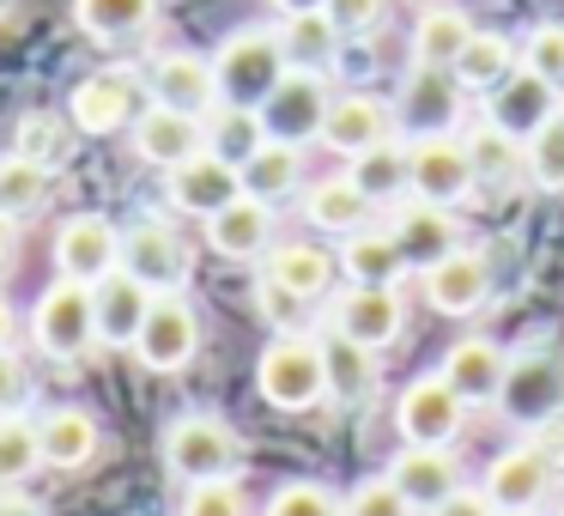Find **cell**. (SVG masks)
<instances>
[{
  "label": "cell",
  "mask_w": 564,
  "mask_h": 516,
  "mask_svg": "<svg viewBox=\"0 0 564 516\" xmlns=\"http://www.w3.org/2000/svg\"><path fill=\"white\" fill-rule=\"evenodd\" d=\"M207 244L219 249L225 261L268 256V244H273V207H268V201H256V195H237L231 207H219L207 219Z\"/></svg>",
  "instance_id": "603a6c76"
},
{
  "label": "cell",
  "mask_w": 564,
  "mask_h": 516,
  "mask_svg": "<svg viewBox=\"0 0 564 516\" xmlns=\"http://www.w3.org/2000/svg\"><path fill=\"white\" fill-rule=\"evenodd\" d=\"M122 268L134 273L140 286H152V292H176L183 273H188V249H183V237H176L171 225L140 219V225L122 232Z\"/></svg>",
  "instance_id": "7c38bea8"
},
{
  "label": "cell",
  "mask_w": 564,
  "mask_h": 516,
  "mask_svg": "<svg viewBox=\"0 0 564 516\" xmlns=\"http://www.w3.org/2000/svg\"><path fill=\"white\" fill-rule=\"evenodd\" d=\"M425 516H498V504L486 498V486H462V492H449V498L437 504V510H425Z\"/></svg>",
  "instance_id": "f907efd6"
},
{
  "label": "cell",
  "mask_w": 564,
  "mask_h": 516,
  "mask_svg": "<svg viewBox=\"0 0 564 516\" xmlns=\"http://www.w3.org/2000/svg\"><path fill=\"white\" fill-rule=\"evenodd\" d=\"M280 50L297 74H328L334 50H340V25L328 13H292L280 31Z\"/></svg>",
  "instance_id": "d6a6232c"
},
{
  "label": "cell",
  "mask_w": 564,
  "mask_h": 516,
  "mask_svg": "<svg viewBox=\"0 0 564 516\" xmlns=\"http://www.w3.org/2000/svg\"><path fill=\"white\" fill-rule=\"evenodd\" d=\"M13 152H25V159H37V164H55V159H62V122L43 116V110H31L25 122H19Z\"/></svg>",
  "instance_id": "7dc6e473"
},
{
  "label": "cell",
  "mask_w": 564,
  "mask_h": 516,
  "mask_svg": "<svg viewBox=\"0 0 564 516\" xmlns=\"http://www.w3.org/2000/svg\"><path fill=\"white\" fill-rule=\"evenodd\" d=\"M37 450H43V467L79 474L98 455V419L79 413V407H55V413L37 419Z\"/></svg>",
  "instance_id": "4316f807"
},
{
  "label": "cell",
  "mask_w": 564,
  "mask_h": 516,
  "mask_svg": "<svg viewBox=\"0 0 564 516\" xmlns=\"http://www.w3.org/2000/svg\"><path fill=\"white\" fill-rule=\"evenodd\" d=\"M176 516H249V498L237 480H200V486H188Z\"/></svg>",
  "instance_id": "7bdbcfd3"
},
{
  "label": "cell",
  "mask_w": 564,
  "mask_h": 516,
  "mask_svg": "<svg viewBox=\"0 0 564 516\" xmlns=\"http://www.w3.org/2000/svg\"><path fill=\"white\" fill-rule=\"evenodd\" d=\"M322 13H328L340 31H370L382 19V0H328Z\"/></svg>",
  "instance_id": "681fc988"
},
{
  "label": "cell",
  "mask_w": 564,
  "mask_h": 516,
  "mask_svg": "<svg viewBox=\"0 0 564 516\" xmlns=\"http://www.w3.org/2000/svg\"><path fill=\"white\" fill-rule=\"evenodd\" d=\"M91 298H98V341L104 346H134L140 341V329H147V316H152V286H140L128 268H116L110 280H98L91 286Z\"/></svg>",
  "instance_id": "ffe728a7"
},
{
  "label": "cell",
  "mask_w": 564,
  "mask_h": 516,
  "mask_svg": "<svg viewBox=\"0 0 564 516\" xmlns=\"http://www.w3.org/2000/svg\"><path fill=\"white\" fill-rule=\"evenodd\" d=\"M55 268H62V280H79V286L110 280L122 268V232L104 213H74L55 232Z\"/></svg>",
  "instance_id": "ba28073f"
},
{
  "label": "cell",
  "mask_w": 564,
  "mask_h": 516,
  "mask_svg": "<svg viewBox=\"0 0 564 516\" xmlns=\"http://www.w3.org/2000/svg\"><path fill=\"white\" fill-rule=\"evenodd\" d=\"M256 389L268 407L280 413H310L328 395V377H322V341H304V334H273L256 358Z\"/></svg>",
  "instance_id": "6da1fadb"
},
{
  "label": "cell",
  "mask_w": 564,
  "mask_h": 516,
  "mask_svg": "<svg viewBox=\"0 0 564 516\" xmlns=\"http://www.w3.org/2000/svg\"><path fill=\"white\" fill-rule=\"evenodd\" d=\"M491 292V261L479 249H449L437 268H425V298L443 316H474Z\"/></svg>",
  "instance_id": "d6986e66"
},
{
  "label": "cell",
  "mask_w": 564,
  "mask_h": 516,
  "mask_svg": "<svg viewBox=\"0 0 564 516\" xmlns=\"http://www.w3.org/2000/svg\"><path fill=\"white\" fill-rule=\"evenodd\" d=\"M322 140H328L334 152H346V159H358V152L394 140V104L370 98V92H346V98H334L328 116H322Z\"/></svg>",
  "instance_id": "9a60e30c"
},
{
  "label": "cell",
  "mask_w": 564,
  "mask_h": 516,
  "mask_svg": "<svg viewBox=\"0 0 564 516\" xmlns=\"http://www.w3.org/2000/svg\"><path fill=\"white\" fill-rule=\"evenodd\" d=\"M43 195H50V164L25 159V152H7L0 159V213L25 219V213L43 207Z\"/></svg>",
  "instance_id": "74e56055"
},
{
  "label": "cell",
  "mask_w": 564,
  "mask_h": 516,
  "mask_svg": "<svg viewBox=\"0 0 564 516\" xmlns=\"http://www.w3.org/2000/svg\"><path fill=\"white\" fill-rule=\"evenodd\" d=\"M498 516H540V510H498Z\"/></svg>",
  "instance_id": "680465c9"
},
{
  "label": "cell",
  "mask_w": 564,
  "mask_h": 516,
  "mask_svg": "<svg viewBox=\"0 0 564 516\" xmlns=\"http://www.w3.org/2000/svg\"><path fill=\"white\" fill-rule=\"evenodd\" d=\"M401 322H406V310H401V292H394V286H352V292H340V304H334V329L352 334L370 353L401 341Z\"/></svg>",
  "instance_id": "2e32d148"
},
{
  "label": "cell",
  "mask_w": 564,
  "mask_h": 516,
  "mask_svg": "<svg viewBox=\"0 0 564 516\" xmlns=\"http://www.w3.org/2000/svg\"><path fill=\"white\" fill-rule=\"evenodd\" d=\"M498 401H503V413L522 419V426H546V419H558L564 413V358L558 353L516 358Z\"/></svg>",
  "instance_id": "8fae6325"
},
{
  "label": "cell",
  "mask_w": 564,
  "mask_h": 516,
  "mask_svg": "<svg viewBox=\"0 0 564 516\" xmlns=\"http://www.w3.org/2000/svg\"><path fill=\"white\" fill-rule=\"evenodd\" d=\"M213 74H219V98L225 104L261 110V98L292 74V62H285V50H280L273 31H237V37H225V50L213 55Z\"/></svg>",
  "instance_id": "7a4b0ae2"
},
{
  "label": "cell",
  "mask_w": 564,
  "mask_h": 516,
  "mask_svg": "<svg viewBox=\"0 0 564 516\" xmlns=\"http://www.w3.org/2000/svg\"><path fill=\"white\" fill-rule=\"evenodd\" d=\"M346 176H352V183L370 195V207H377V201H394V195H406V189H413V183H406V147H401V140H382V147L358 152Z\"/></svg>",
  "instance_id": "8d00e7d4"
},
{
  "label": "cell",
  "mask_w": 564,
  "mask_h": 516,
  "mask_svg": "<svg viewBox=\"0 0 564 516\" xmlns=\"http://www.w3.org/2000/svg\"><path fill=\"white\" fill-rule=\"evenodd\" d=\"M43 467V450H37V426L19 413H0V492L31 480Z\"/></svg>",
  "instance_id": "f35d334b"
},
{
  "label": "cell",
  "mask_w": 564,
  "mask_h": 516,
  "mask_svg": "<svg viewBox=\"0 0 564 516\" xmlns=\"http://www.w3.org/2000/svg\"><path fill=\"white\" fill-rule=\"evenodd\" d=\"M13 341V304H7V298H0V346Z\"/></svg>",
  "instance_id": "6f0895ef"
},
{
  "label": "cell",
  "mask_w": 564,
  "mask_h": 516,
  "mask_svg": "<svg viewBox=\"0 0 564 516\" xmlns=\"http://www.w3.org/2000/svg\"><path fill=\"white\" fill-rule=\"evenodd\" d=\"M328 79L322 74H285L280 86L261 98V128L268 140H285V147H304V140H322V116H328Z\"/></svg>",
  "instance_id": "8992f818"
},
{
  "label": "cell",
  "mask_w": 564,
  "mask_h": 516,
  "mask_svg": "<svg viewBox=\"0 0 564 516\" xmlns=\"http://www.w3.org/2000/svg\"><path fill=\"white\" fill-rule=\"evenodd\" d=\"M31 395V377H25V358L0 346V413H19V401Z\"/></svg>",
  "instance_id": "c3c4849f"
},
{
  "label": "cell",
  "mask_w": 564,
  "mask_h": 516,
  "mask_svg": "<svg viewBox=\"0 0 564 516\" xmlns=\"http://www.w3.org/2000/svg\"><path fill=\"white\" fill-rule=\"evenodd\" d=\"M304 213L316 232H334V237H352L370 225V195L352 183V176H328V183H316L304 195Z\"/></svg>",
  "instance_id": "f546056e"
},
{
  "label": "cell",
  "mask_w": 564,
  "mask_h": 516,
  "mask_svg": "<svg viewBox=\"0 0 564 516\" xmlns=\"http://www.w3.org/2000/svg\"><path fill=\"white\" fill-rule=\"evenodd\" d=\"M394 244L406 249V261H413V268H437L449 249H462V237H455L449 207L413 195V201L401 207V219H394Z\"/></svg>",
  "instance_id": "484cf974"
},
{
  "label": "cell",
  "mask_w": 564,
  "mask_h": 516,
  "mask_svg": "<svg viewBox=\"0 0 564 516\" xmlns=\"http://www.w3.org/2000/svg\"><path fill=\"white\" fill-rule=\"evenodd\" d=\"M522 67H534L540 79L564 92V25H534L522 43Z\"/></svg>",
  "instance_id": "bcb514c9"
},
{
  "label": "cell",
  "mask_w": 564,
  "mask_h": 516,
  "mask_svg": "<svg viewBox=\"0 0 564 516\" xmlns=\"http://www.w3.org/2000/svg\"><path fill=\"white\" fill-rule=\"evenodd\" d=\"M340 268L352 273V286H401L406 280V249L394 244V232H352L346 237V249H340Z\"/></svg>",
  "instance_id": "f1b7e54d"
},
{
  "label": "cell",
  "mask_w": 564,
  "mask_h": 516,
  "mask_svg": "<svg viewBox=\"0 0 564 516\" xmlns=\"http://www.w3.org/2000/svg\"><path fill=\"white\" fill-rule=\"evenodd\" d=\"M134 152L147 164H159V171H176L183 159L207 152V128H200V116H183V110L152 104V110L134 116Z\"/></svg>",
  "instance_id": "ac0fdd59"
},
{
  "label": "cell",
  "mask_w": 564,
  "mask_h": 516,
  "mask_svg": "<svg viewBox=\"0 0 564 516\" xmlns=\"http://www.w3.org/2000/svg\"><path fill=\"white\" fill-rule=\"evenodd\" d=\"M237 462H243V450H237V431L225 419L188 413L176 426H164V467L176 480H188V486H200V480H231Z\"/></svg>",
  "instance_id": "3957f363"
},
{
  "label": "cell",
  "mask_w": 564,
  "mask_h": 516,
  "mask_svg": "<svg viewBox=\"0 0 564 516\" xmlns=\"http://www.w3.org/2000/svg\"><path fill=\"white\" fill-rule=\"evenodd\" d=\"M510 67H516L510 37H498V31H474V37H467V50L455 55L449 74L462 79V92H491L503 74H510Z\"/></svg>",
  "instance_id": "d590c367"
},
{
  "label": "cell",
  "mask_w": 564,
  "mask_h": 516,
  "mask_svg": "<svg viewBox=\"0 0 564 516\" xmlns=\"http://www.w3.org/2000/svg\"><path fill=\"white\" fill-rule=\"evenodd\" d=\"M31 334L50 358H79L91 341H98V298L79 280H55L50 292L37 298V316H31Z\"/></svg>",
  "instance_id": "277c9868"
},
{
  "label": "cell",
  "mask_w": 564,
  "mask_h": 516,
  "mask_svg": "<svg viewBox=\"0 0 564 516\" xmlns=\"http://www.w3.org/2000/svg\"><path fill=\"white\" fill-rule=\"evenodd\" d=\"M237 195H243V171L231 159H219V152H195V159H183L171 171V201L183 213H195V219H213Z\"/></svg>",
  "instance_id": "5bb4252c"
},
{
  "label": "cell",
  "mask_w": 564,
  "mask_h": 516,
  "mask_svg": "<svg viewBox=\"0 0 564 516\" xmlns=\"http://www.w3.org/2000/svg\"><path fill=\"white\" fill-rule=\"evenodd\" d=\"M159 13V0H74V19L86 37L98 43H122V37H140Z\"/></svg>",
  "instance_id": "e575fe53"
},
{
  "label": "cell",
  "mask_w": 564,
  "mask_h": 516,
  "mask_svg": "<svg viewBox=\"0 0 564 516\" xmlns=\"http://www.w3.org/2000/svg\"><path fill=\"white\" fill-rule=\"evenodd\" d=\"M273 7H280V13L292 19V13H322V7H328V0H273Z\"/></svg>",
  "instance_id": "9f6ffc18"
},
{
  "label": "cell",
  "mask_w": 564,
  "mask_h": 516,
  "mask_svg": "<svg viewBox=\"0 0 564 516\" xmlns=\"http://www.w3.org/2000/svg\"><path fill=\"white\" fill-rule=\"evenodd\" d=\"M346 516H413V498H406L389 474H377V480H365V486H352Z\"/></svg>",
  "instance_id": "f6af8a7d"
},
{
  "label": "cell",
  "mask_w": 564,
  "mask_h": 516,
  "mask_svg": "<svg viewBox=\"0 0 564 516\" xmlns=\"http://www.w3.org/2000/svg\"><path fill=\"white\" fill-rule=\"evenodd\" d=\"M389 480L413 498V510H437L449 492H462V467H455V455L431 450V443H406V450L394 455Z\"/></svg>",
  "instance_id": "cb8c5ba5"
},
{
  "label": "cell",
  "mask_w": 564,
  "mask_h": 516,
  "mask_svg": "<svg viewBox=\"0 0 564 516\" xmlns=\"http://www.w3.org/2000/svg\"><path fill=\"white\" fill-rule=\"evenodd\" d=\"M13 244H19V219H7V213H0V268L13 261Z\"/></svg>",
  "instance_id": "db71d44e"
},
{
  "label": "cell",
  "mask_w": 564,
  "mask_h": 516,
  "mask_svg": "<svg viewBox=\"0 0 564 516\" xmlns=\"http://www.w3.org/2000/svg\"><path fill=\"white\" fill-rule=\"evenodd\" d=\"M552 474H558V467L546 462L540 443H516V450H503L498 462L486 467V498L498 504V510H540V498L552 492Z\"/></svg>",
  "instance_id": "4fadbf2b"
},
{
  "label": "cell",
  "mask_w": 564,
  "mask_h": 516,
  "mask_svg": "<svg viewBox=\"0 0 564 516\" xmlns=\"http://www.w3.org/2000/svg\"><path fill=\"white\" fill-rule=\"evenodd\" d=\"M268 280H280L297 298H322L334 286V256L322 244H280L268 256Z\"/></svg>",
  "instance_id": "836d02e7"
},
{
  "label": "cell",
  "mask_w": 564,
  "mask_h": 516,
  "mask_svg": "<svg viewBox=\"0 0 564 516\" xmlns=\"http://www.w3.org/2000/svg\"><path fill=\"white\" fill-rule=\"evenodd\" d=\"M467 147V164H474V176L479 183H510L516 176V164H522V140H510L503 128H474V135L462 140Z\"/></svg>",
  "instance_id": "ab89813d"
},
{
  "label": "cell",
  "mask_w": 564,
  "mask_h": 516,
  "mask_svg": "<svg viewBox=\"0 0 564 516\" xmlns=\"http://www.w3.org/2000/svg\"><path fill=\"white\" fill-rule=\"evenodd\" d=\"M534 443L546 450V462H552V467H564V413H558V419H546V426H534Z\"/></svg>",
  "instance_id": "f5cc1de1"
},
{
  "label": "cell",
  "mask_w": 564,
  "mask_h": 516,
  "mask_svg": "<svg viewBox=\"0 0 564 516\" xmlns=\"http://www.w3.org/2000/svg\"><path fill=\"white\" fill-rule=\"evenodd\" d=\"M134 353H140V365L159 370V377L183 370L188 358L200 353V316L188 310L183 292H159V298H152V316H147V329H140Z\"/></svg>",
  "instance_id": "9c48e42d"
},
{
  "label": "cell",
  "mask_w": 564,
  "mask_h": 516,
  "mask_svg": "<svg viewBox=\"0 0 564 516\" xmlns=\"http://www.w3.org/2000/svg\"><path fill=\"white\" fill-rule=\"evenodd\" d=\"M0 516H37V504H31V498H13V486H7V498H0Z\"/></svg>",
  "instance_id": "11a10c76"
},
{
  "label": "cell",
  "mask_w": 564,
  "mask_h": 516,
  "mask_svg": "<svg viewBox=\"0 0 564 516\" xmlns=\"http://www.w3.org/2000/svg\"><path fill=\"white\" fill-rule=\"evenodd\" d=\"M522 171L534 176L540 189H552V195L564 189V110L552 116V122L540 128V135H528V140H522Z\"/></svg>",
  "instance_id": "60d3db41"
},
{
  "label": "cell",
  "mask_w": 564,
  "mask_h": 516,
  "mask_svg": "<svg viewBox=\"0 0 564 516\" xmlns=\"http://www.w3.org/2000/svg\"><path fill=\"white\" fill-rule=\"evenodd\" d=\"M401 110L413 116V128H425V135H449L455 110H462V79H455L449 67H413V79H406V92H401Z\"/></svg>",
  "instance_id": "83f0119b"
},
{
  "label": "cell",
  "mask_w": 564,
  "mask_h": 516,
  "mask_svg": "<svg viewBox=\"0 0 564 516\" xmlns=\"http://www.w3.org/2000/svg\"><path fill=\"white\" fill-rule=\"evenodd\" d=\"M558 516H564V510H558Z\"/></svg>",
  "instance_id": "91938a15"
},
{
  "label": "cell",
  "mask_w": 564,
  "mask_h": 516,
  "mask_svg": "<svg viewBox=\"0 0 564 516\" xmlns=\"http://www.w3.org/2000/svg\"><path fill=\"white\" fill-rule=\"evenodd\" d=\"M503 377H510V358H503L498 341H455L449 353H443V383H449L467 407H474V401H498Z\"/></svg>",
  "instance_id": "d4e9b609"
},
{
  "label": "cell",
  "mask_w": 564,
  "mask_h": 516,
  "mask_svg": "<svg viewBox=\"0 0 564 516\" xmlns=\"http://www.w3.org/2000/svg\"><path fill=\"white\" fill-rule=\"evenodd\" d=\"M406 183H413L419 201L455 207V201L479 183V176H474L467 147L455 135H419V140H406Z\"/></svg>",
  "instance_id": "52a82bcc"
},
{
  "label": "cell",
  "mask_w": 564,
  "mask_h": 516,
  "mask_svg": "<svg viewBox=\"0 0 564 516\" xmlns=\"http://www.w3.org/2000/svg\"><path fill=\"white\" fill-rule=\"evenodd\" d=\"M322 377H328V401L334 407H370L382 370H377V353L358 346L352 334H322Z\"/></svg>",
  "instance_id": "7402d4cb"
},
{
  "label": "cell",
  "mask_w": 564,
  "mask_h": 516,
  "mask_svg": "<svg viewBox=\"0 0 564 516\" xmlns=\"http://www.w3.org/2000/svg\"><path fill=\"white\" fill-rule=\"evenodd\" d=\"M152 104H164V110H183V116H207L213 104H219V74H213L207 55H164L159 67H152Z\"/></svg>",
  "instance_id": "44dd1931"
},
{
  "label": "cell",
  "mask_w": 564,
  "mask_h": 516,
  "mask_svg": "<svg viewBox=\"0 0 564 516\" xmlns=\"http://www.w3.org/2000/svg\"><path fill=\"white\" fill-rule=\"evenodd\" d=\"M268 516H346L340 498H334L328 486H316V480H292V486L273 492Z\"/></svg>",
  "instance_id": "ee69618b"
},
{
  "label": "cell",
  "mask_w": 564,
  "mask_h": 516,
  "mask_svg": "<svg viewBox=\"0 0 564 516\" xmlns=\"http://www.w3.org/2000/svg\"><path fill=\"white\" fill-rule=\"evenodd\" d=\"M462 419H467V401L437 377H419L401 389V401H394V426H401L406 443H431V450H449L455 438H462Z\"/></svg>",
  "instance_id": "5b68a950"
},
{
  "label": "cell",
  "mask_w": 564,
  "mask_h": 516,
  "mask_svg": "<svg viewBox=\"0 0 564 516\" xmlns=\"http://www.w3.org/2000/svg\"><path fill=\"white\" fill-rule=\"evenodd\" d=\"M237 171H243V195H256V201H268V207H273V201H285L297 189L304 159H297V147H285V140H261Z\"/></svg>",
  "instance_id": "4dcf8cb0"
},
{
  "label": "cell",
  "mask_w": 564,
  "mask_h": 516,
  "mask_svg": "<svg viewBox=\"0 0 564 516\" xmlns=\"http://www.w3.org/2000/svg\"><path fill=\"white\" fill-rule=\"evenodd\" d=\"M74 128L79 135H116V128H128L140 116V79L134 74H91V79H79V92H74Z\"/></svg>",
  "instance_id": "e0dca14e"
},
{
  "label": "cell",
  "mask_w": 564,
  "mask_h": 516,
  "mask_svg": "<svg viewBox=\"0 0 564 516\" xmlns=\"http://www.w3.org/2000/svg\"><path fill=\"white\" fill-rule=\"evenodd\" d=\"M558 116V86L552 79H540L534 67H510V74L491 86V110H486V122L491 128H503L510 140H528V135H540V128Z\"/></svg>",
  "instance_id": "30bf717a"
},
{
  "label": "cell",
  "mask_w": 564,
  "mask_h": 516,
  "mask_svg": "<svg viewBox=\"0 0 564 516\" xmlns=\"http://www.w3.org/2000/svg\"><path fill=\"white\" fill-rule=\"evenodd\" d=\"M256 304L268 310V316L292 322V316H297V304H304V298H297V292H285L280 280H268V273H261V286H256Z\"/></svg>",
  "instance_id": "816d5d0a"
},
{
  "label": "cell",
  "mask_w": 564,
  "mask_h": 516,
  "mask_svg": "<svg viewBox=\"0 0 564 516\" xmlns=\"http://www.w3.org/2000/svg\"><path fill=\"white\" fill-rule=\"evenodd\" d=\"M467 37H474V25H467L462 7H431V13H419L413 67H455V55L467 50Z\"/></svg>",
  "instance_id": "1f68e13d"
},
{
  "label": "cell",
  "mask_w": 564,
  "mask_h": 516,
  "mask_svg": "<svg viewBox=\"0 0 564 516\" xmlns=\"http://www.w3.org/2000/svg\"><path fill=\"white\" fill-rule=\"evenodd\" d=\"M268 140V128H261V110H243V104H231V110L213 122V135H207V152H219V159H231V164H243L249 152Z\"/></svg>",
  "instance_id": "b9f144b4"
}]
</instances>
